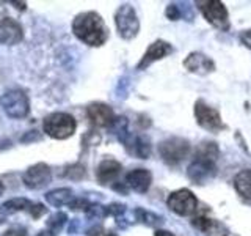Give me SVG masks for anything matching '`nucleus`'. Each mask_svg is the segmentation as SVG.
Instances as JSON below:
<instances>
[{
	"label": "nucleus",
	"instance_id": "18",
	"mask_svg": "<svg viewBox=\"0 0 251 236\" xmlns=\"http://www.w3.org/2000/svg\"><path fill=\"white\" fill-rule=\"evenodd\" d=\"M126 147H127V149L133 156L140 157V159H148L149 154H151V145H149V140L145 136H129L127 142H126Z\"/></svg>",
	"mask_w": 251,
	"mask_h": 236
},
{
	"label": "nucleus",
	"instance_id": "9",
	"mask_svg": "<svg viewBox=\"0 0 251 236\" xmlns=\"http://www.w3.org/2000/svg\"><path fill=\"white\" fill-rule=\"evenodd\" d=\"M52 179V172L49 169V165H46L43 162L35 164L25 170V173L22 175V181L28 189H43L50 183Z\"/></svg>",
	"mask_w": 251,
	"mask_h": 236
},
{
	"label": "nucleus",
	"instance_id": "14",
	"mask_svg": "<svg viewBox=\"0 0 251 236\" xmlns=\"http://www.w3.org/2000/svg\"><path fill=\"white\" fill-rule=\"evenodd\" d=\"M24 30L19 22L11 18H5L0 21V43L6 46H14L22 41Z\"/></svg>",
	"mask_w": 251,
	"mask_h": 236
},
{
	"label": "nucleus",
	"instance_id": "21",
	"mask_svg": "<svg viewBox=\"0 0 251 236\" xmlns=\"http://www.w3.org/2000/svg\"><path fill=\"white\" fill-rule=\"evenodd\" d=\"M30 202L27 199H22V197H18V199H11L5 202L3 205H0V214L2 216H8V214H14V212L22 211V209H28Z\"/></svg>",
	"mask_w": 251,
	"mask_h": 236
},
{
	"label": "nucleus",
	"instance_id": "23",
	"mask_svg": "<svg viewBox=\"0 0 251 236\" xmlns=\"http://www.w3.org/2000/svg\"><path fill=\"white\" fill-rule=\"evenodd\" d=\"M68 222V216L65 212H55L53 216H50V219L47 220V228H49L50 232L57 233L58 230H61L65 224Z\"/></svg>",
	"mask_w": 251,
	"mask_h": 236
},
{
	"label": "nucleus",
	"instance_id": "2",
	"mask_svg": "<svg viewBox=\"0 0 251 236\" xmlns=\"http://www.w3.org/2000/svg\"><path fill=\"white\" fill-rule=\"evenodd\" d=\"M190 142L182 137H170L159 144V154L162 161L171 167H176L182 161H185L190 156Z\"/></svg>",
	"mask_w": 251,
	"mask_h": 236
},
{
	"label": "nucleus",
	"instance_id": "6",
	"mask_svg": "<svg viewBox=\"0 0 251 236\" xmlns=\"http://www.w3.org/2000/svg\"><path fill=\"white\" fill-rule=\"evenodd\" d=\"M167 205L175 214L180 217L193 216L198 209V200L188 189H177V191L171 192L167 199Z\"/></svg>",
	"mask_w": 251,
	"mask_h": 236
},
{
	"label": "nucleus",
	"instance_id": "37",
	"mask_svg": "<svg viewBox=\"0 0 251 236\" xmlns=\"http://www.w3.org/2000/svg\"><path fill=\"white\" fill-rule=\"evenodd\" d=\"M104 236H116L115 233H107V235H104Z\"/></svg>",
	"mask_w": 251,
	"mask_h": 236
},
{
	"label": "nucleus",
	"instance_id": "11",
	"mask_svg": "<svg viewBox=\"0 0 251 236\" xmlns=\"http://www.w3.org/2000/svg\"><path fill=\"white\" fill-rule=\"evenodd\" d=\"M184 68L188 73L198 74V76H206L215 71V63L210 57H207L202 52H190L184 60Z\"/></svg>",
	"mask_w": 251,
	"mask_h": 236
},
{
	"label": "nucleus",
	"instance_id": "36",
	"mask_svg": "<svg viewBox=\"0 0 251 236\" xmlns=\"http://www.w3.org/2000/svg\"><path fill=\"white\" fill-rule=\"evenodd\" d=\"M3 191H5V187H3V183H0V195L3 194Z\"/></svg>",
	"mask_w": 251,
	"mask_h": 236
},
{
	"label": "nucleus",
	"instance_id": "7",
	"mask_svg": "<svg viewBox=\"0 0 251 236\" xmlns=\"http://www.w3.org/2000/svg\"><path fill=\"white\" fill-rule=\"evenodd\" d=\"M115 24L118 33L124 39H132L138 35L140 21L137 18V13L133 10V6L129 3H124L118 8V11L115 14Z\"/></svg>",
	"mask_w": 251,
	"mask_h": 236
},
{
	"label": "nucleus",
	"instance_id": "5",
	"mask_svg": "<svg viewBox=\"0 0 251 236\" xmlns=\"http://www.w3.org/2000/svg\"><path fill=\"white\" fill-rule=\"evenodd\" d=\"M195 118L196 123H198L202 129H206L209 132H220L226 129V124L222 120V115L217 109L210 107L209 104H206L202 99H198L195 102Z\"/></svg>",
	"mask_w": 251,
	"mask_h": 236
},
{
	"label": "nucleus",
	"instance_id": "33",
	"mask_svg": "<svg viewBox=\"0 0 251 236\" xmlns=\"http://www.w3.org/2000/svg\"><path fill=\"white\" fill-rule=\"evenodd\" d=\"M102 233V227L100 225H96V227H91L86 230V236H98Z\"/></svg>",
	"mask_w": 251,
	"mask_h": 236
},
{
	"label": "nucleus",
	"instance_id": "19",
	"mask_svg": "<svg viewBox=\"0 0 251 236\" xmlns=\"http://www.w3.org/2000/svg\"><path fill=\"white\" fill-rule=\"evenodd\" d=\"M234 187L240 197L251 200V169L240 170L234 178Z\"/></svg>",
	"mask_w": 251,
	"mask_h": 236
},
{
	"label": "nucleus",
	"instance_id": "32",
	"mask_svg": "<svg viewBox=\"0 0 251 236\" xmlns=\"http://www.w3.org/2000/svg\"><path fill=\"white\" fill-rule=\"evenodd\" d=\"M39 139H41V136H39V132H38V131H30V132H27L25 136H24L21 140L24 142V144H27V142L30 144V142H35V140H39Z\"/></svg>",
	"mask_w": 251,
	"mask_h": 236
},
{
	"label": "nucleus",
	"instance_id": "17",
	"mask_svg": "<svg viewBox=\"0 0 251 236\" xmlns=\"http://www.w3.org/2000/svg\"><path fill=\"white\" fill-rule=\"evenodd\" d=\"M218 157H220V148L217 145V142L202 140L195 149V161L215 164Z\"/></svg>",
	"mask_w": 251,
	"mask_h": 236
},
{
	"label": "nucleus",
	"instance_id": "29",
	"mask_svg": "<svg viewBox=\"0 0 251 236\" xmlns=\"http://www.w3.org/2000/svg\"><path fill=\"white\" fill-rule=\"evenodd\" d=\"M165 14H167V18L170 21H177L180 18V11H179L177 5H175V3H170L167 6V11H165Z\"/></svg>",
	"mask_w": 251,
	"mask_h": 236
},
{
	"label": "nucleus",
	"instance_id": "16",
	"mask_svg": "<svg viewBox=\"0 0 251 236\" xmlns=\"http://www.w3.org/2000/svg\"><path fill=\"white\" fill-rule=\"evenodd\" d=\"M121 170H123V167L120 162L112 159V157H105V159H102L98 165V170H96L98 181L100 184L112 183V181H115L118 178Z\"/></svg>",
	"mask_w": 251,
	"mask_h": 236
},
{
	"label": "nucleus",
	"instance_id": "3",
	"mask_svg": "<svg viewBox=\"0 0 251 236\" xmlns=\"http://www.w3.org/2000/svg\"><path fill=\"white\" fill-rule=\"evenodd\" d=\"M75 120L73 115L65 114V112H57V114H50L44 118L43 128L44 132L52 139L57 140H65L71 137L75 132Z\"/></svg>",
	"mask_w": 251,
	"mask_h": 236
},
{
	"label": "nucleus",
	"instance_id": "4",
	"mask_svg": "<svg viewBox=\"0 0 251 236\" xmlns=\"http://www.w3.org/2000/svg\"><path fill=\"white\" fill-rule=\"evenodd\" d=\"M198 6V10L204 16L210 26H214L215 29L226 31L229 30L231 22H229V13H227L226 6L220 0H200L195 3Z\"/></svg>",
	"mask_w": 251,
	"mask_h": 236
},
{
	"label": "nucleus",
	"instance_id": "31",
	"mask_svg": "<svg viewBox=\"0 0 251 236\" xmlns=\"http://www.w3.org/2000/svg\"><path fill=\"white\" fill-rule=\"evenodd\" d=\"M3 236H27V230L24 227H11L6 230Z\"/></svg>",
	"mask_w": 251,
	"mask_h": 236
},
{
	"label": "nucleus",
	"instance_id": "27",
	"mask_svg": "<svg viewBox=\"0 0 251 236\" xmlns=\"http://www.w3.org/2000/svg\"><path fill=\"white\" fill-rule=\"evenodd\" d=\"M105 211H107V216H121L123 212L126 211V206L121 203H112V205H108V206H105Z\"/></svg>",
	"mask_w": 251,
	"mask_h": 236
},
{
	"label": "nucleus",
	"instance_id": "26",
	"mask_svg": "<svg viewBox=\"0 0 251 236\" xmlns=\"http://www.w3.org/2000/svg\"><path fill=\"white\" fill-rule=\"evenodd\" d=\"M28 211H30V214L33 219H39L47 212V208L44 206L43 203H31L28 206Z\"/></svg>",
	"mask_w": 251,
	"mask_h": 236
},
{
	"label": "nucleus",
	"instance_id": "30",
	"mask_svg": "<svg viewBox=\"0 0 251 236\" xmlns=\"http://www.w3.org/2000/svg\"><path fill=\"white\" fill-rule=\"evenodd\" d=\"M239 38H240V43L245 46V47H248V49L251 51V29L240 31Z\"/></svg>",
	"mask_w": 251,
	"mask_h": 236
},
{
	"label": "nucleus",
	"instance_id": "1",
	"mask_svg": "<svg viewBox=\"0 0 251 236\" xmlns=\"http://www.w3.org/2000/svg\"><path fill=\"white\" fill-rule=\"evenodd\" d=\"M73 31L80 41L93 47L102 46L108 38L105 22L96 11H86L75 16L73 22Z\"/></svg>",
	"mask_w": 251,
	"mask_h": 236
},
{
	"label": "nucleus",
	"instance_id": "12",
	"mask_svg": "<svg viewBox=\"0 0 251 236\" xmlns=\"http://www.w3.org/2000/svg\"><path fill=\"white\" fill-rule=\"evenodd\" d=\"M170 54H173V46L170 43H167V41H163V39H157V41H154L146 49V52H145L143 57H141L137 68L138 69H146L149 65H152L154 61L162 60Z\"/></svg>",
	"mask_w": 251,
	"mask_h": 236
},
{
	"label": "nucleus",
	"instance_id": "22",
	"mask_svg": "<svg viewBox=\"0 0 251 236\" xmlns=\"http://www.w3.org/2000/svg\"><path fill=\"white\" fill-rule=\"evenodd\" d=\"M135 216L140 222L146 224L148 227H155V225H160L162 224V217L154 214V212H149V211H145V209H135Z\"/></svg>",
	"mask_w": 251,
	"mask_h": 236
},
{
	"label": "nucleus",
	"instance_id": "34",
	"mask_svg": "<svg viewBox=\"0 0 251 236\" xmlns=\"http://www.w3.org/2000/svg\"><path fill=\"white\" fill-rule=\"evenodd\" d=\"M154 236H175V235H173L171 232H168V230H155Z\"/></svg>",
	"mask_w": 251,
	"mask_h": 236
},
{
	"label": "nucleus",
	"instance_id": "13",
	"mask_svg": "<svg viewBox=\"0 0 251 236\" xmlns=\"http://www.w3.org/2000/svg\"><path fill=\"white\" fill-rule=\"evenodd\" d=\"M217 167L215 164L202 162V161H193L187 169V175L195 184H206L215 177Z\"/></svg>",
	"mask_w": 251,
	"mask_h": 236
},
{
	"label": "nucleus",
	"instance_id": "25",
	"mask_svg": "<svg viewBox=\"0 0 251 236\" xmlns=\"http://www.w3.org/2000/svg\"><path fill=\"white\" fill-rule=\"evenodd\" d=\"M107 216V211L104 206H100V205H91V206L86 209V217L88 219H100Z\"/></svg>",
	"mask_w": 251,
	"mask_h": 236
},
{
	"label": "nucleus",
	"instance_id": "15",
	"mask_svg": "<svg viewBox=\"0 0 251 236\" xmlns=\"http://www.w3.org/2000/svg\"><path fill=\"white\" fill-rule=\"evenodd\" d=\"M151 183H152V175L146 169L130 170L126 175V186H129L132 191H135L138 194L148 192V189L151 187Z\"/></svg>",
	"mask_w": 251,
	"mask_h": 236
},
{
	"label": "nucleus",
	"instance_id": "24",
	"mask_svg": "<svg viewBox=\"0 0 251 236\" xmlns=\"http://www.w3.org/2000/svg\"><path fill=\"white\" fill-rule=\"evenodd\" d=\"M63 175H65L66 178H71V179H82L85 177V167L80 164L69 165Z\"/></svg>",
	"mask_w": 251,
	"mask_h": 236
},
{
	"label": "nucleus",
	"instance_id": "20",
	"mask_svg": "<svg viewBox=\"0 0 251 236\" xmlns=\"http://www.w3.org/2000/svg\"><path fill=\"white\" fill-rule=\"evenodd\" d=\"M46 200L52 206H63V205H69L74 200V194L69 187H60L53 189V191L46 194Z\"/></svg>",
	"mask_w": 251,
	"mask_h": 236
},
{
	"label": "nucleus",
	"instance_id": "28",
	"mask_svg": "<svg viewBox=\"0 0 251 236\" xmlns=\"http://www.w3.org/2000/svg\"><path fill=\"white\" fill-rule=\"evenodd\" d=\"M91 206V203L85 199H74L69 203V208L73 211H78V209H88Z\"/></svg>",
	"mask_w": 251,
	"mask_h": 236
},
{
	"label": "nucleus",
	"instance_id": "10",
	"mask_svg": "<svg viewBox=\"0 0 251 236\" xmlns=\"http://www.w3.org/2000/svg\"><path fill=\"white\" fill-rule=\"evenodd\" d=\"M86 115H88L91 124H94L96 128H112V124L116 120L113 109L108 104H104V102L90 104L86 109Z\"/></svg>",
	"mask_w": 251,
	"mask_h": 236
},
{
	"label": "nucleus",
	"instance_id": "35",
	"mask_svg": "<svg viewBox=\"0 0 251 236\" xmlns=\"http://www.w3.org/2000/svg\"><path fill=\"white\" fill-rule=\"evenodd\" d=\"M36 236H55V233H53V232H50L49 228H47V230L38 232V233H36Z\"/></svg>",
	"mask_w": 251,
	"mask_h": 236
},
{
	"label": "nucleus",
	"instance_id": "8",
	"mask_svg": "<svg viewBox=\"0 0 251 236\" xmlns=\"http://www.w3.org/2000/svg\"><path fill=\"white\" fill-rule=\"evenodd\" d=\"M5 114L11 118H24L30 112V102L27 94L21 90H10L0 98Z\"/></svg>",
	"mask_w": 251,
	"mask_h": 236
}]
</instances>
